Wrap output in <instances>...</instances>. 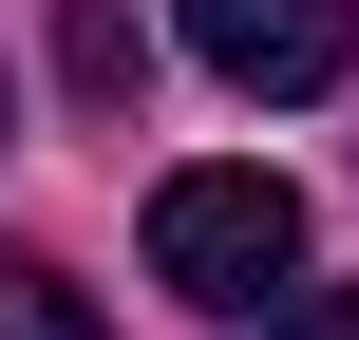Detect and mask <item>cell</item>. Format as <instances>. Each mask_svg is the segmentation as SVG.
I'll return each instance as SVG.
<instances>
[{"mask_svg":"<svg viewBox=\"0 0 359 340\" xmlns=\"http://www.w3.org/2000/svg\"><path fill=\"white\" fill-rule=\"evenodd\" d=\"M0 114H19V95H0Z\"/></svg>","mask_w":359,"mask_h":340,"instance_id":"obj_6","label":"cell"},{"mask_svg":"<svg viewBox=\"0 0 359 340\" xmlns=\"http://www.w3.org/2000/svg\"><path fill=\"white\" fill-rule=\"evenodd\" d=\"M265 340H359V284H303V303H284Z\"/></svg>","mask_w":359,"mask_h":340,"instance_id":"obj_5","label":"cell"},{"mask_svg":"<svg viewBox=\"0 0 359 340\" xmlns=\"http://www.w3.org/2000/svg\"><path fill=\"white\" fill-rule=\"evenodd\" d=\"M0 340H95V303H76L38 246H0Z\"/></svg>","mask_w":359,"mask_h":340,"instance_id":"obj_4","label":"cell"},{"mask_svg":"<svg viewBox=\"0 0 359 340\" xmlns=\"http://www.w3.org/2000/svg\"><path fill=\"white\" fill-rule=\"evenodd\" d=\"M151 284L208 303V322H246L265 284H303V189L284 170H170L151 189Z\"/></svg>","mask_w":359,"mask_h":340,"instance_id":"obj_1","label":"cell"},{"mask_svg":"<svg viewBox=\"0 0 359 340\" xmlns=\"http://www.w3.org/2000/svg\"><path fill=\"white\" fill-rule=\"evenodd\" d=\"M170 38H189L227 95H265V114L359 76V0H170Z\"/></svg>","mask_w":359,"mask_h":340,"instance_id":"obj_2","label":"cell"},{"mask_svg":"<svg viewBox=\"0 0 359 340\" xmlns=\"http://www.w3.org/2000/svg\"><path fill=\"white\" fill-rule=\"evenodd\" d=\"M57 76H76V114H133L151 95V19L133 0H57Z\"/></svg>","mask_w":359,"mask_h":340,"instance_id":"obj_3","label":"cell"}]
</instances>
